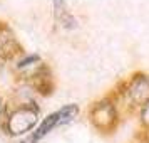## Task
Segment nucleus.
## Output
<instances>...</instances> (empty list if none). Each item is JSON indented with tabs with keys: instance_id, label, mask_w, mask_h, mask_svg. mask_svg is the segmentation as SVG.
I'll use <instances>...</instances> for the list:
<instances>
[{
	"instance_id": "nucleus-1",
	"label": "nucleus",
	"mask_w": 149,
	"mask_h": 143,
	"mask_svg": "<svg viewBox=\"0 0 149 143\" xmlns=\"http://www.w3.org/2000/svg\"><path fill=\"white\" fill-rule=\"evenodd\" d=\"M40 121V106L35 99L19 101L10 106L8 103L5 116L0 121V128L10 138H24L32 133Z\"/></svg>"
},
{
	"instance_id": "nucleus-2",
	"label": "nucleus",
	"mask_w": 149,
	"mask_h": 143,
	"mask_svg": "<svg viewBox=\"0 0 149 143\" xmlns=\"http://www.w3.org/2000/svg\"><path fill=\"white\" fill-rule=\"evenodd\" d=\"M111 93L116 96L121 109L127 113L139 111L142 104L149 101V73L136 71L127 79L119 82Z\"/></svg>"
},
{
	"instance_id": "nucleus-3",
	"label": "nucleus",
	"mask_w": 149,
	"mask_h": 143,
	"mask_svg": "<svg viewBox=\"0 0 149 143\" xmlns=\"http://www.w3.org/2000/svg\"><path fill=\"white\" fill-rule=\"evenodd\" d=\"M87 118L101 135H111L121 123V108L112 93L101 96L89 104Z\"/></svg>"
},
{
	"instance_id": "nucleus-4",
	"label": "nucleus",
	"mask_w": 149,
	"mask_h": 143,
	"mask_svg": "<svg viewBox=\"0 0 149 143\" xmlns=\"http://www.w3.org/2000/svg\"><path fill=\"white\" fill-rule=\"evenodd\" d=\"M81 113V106L77 103H67L61 106L55 111H50L49 115H45L42 118L39 125L34 128L32 133H29L27 136H24L19 140V143H39L42 142L49 133H52L55 128L59 126H65L70 125L72 121H75V118Z\"/></svg>"
},
{
	"instance_id": "nucleus-5",
	"label": "nucleus",
	"mask_w": 149,
	"mask_h": 143,
	"mask_svg": "<svg viewBox=\"0 0 149 143\" xmlns=\"http://www.w3.org/2000/svg\"><path fill=\"white\" fill-rule=\"evenodd\" d=\"M19 81L40 96L52 94V91L55 89V79L52 74V69L44 61L29 71L19 73Z\"/></svg>"
},
{
	"instance_id": "nucleus-6",
	"label": "nucleus",
	"mask_w": 149,
	"mask_h": 143,
	"mask_svg": "<svg viewBox=\"0 0 149 143\" xmlns=\"http://www.w3.org/2000/svg\"><path fill=\"white\" fill-rule=\"evenodd\" d=\"M22 54H25V51L22 47L14 27L7 20H0V61L14 62Z\"/></svg>"
},
{
	"instance_id": "nucleus-7",
	"label": "nucleus",
	"mask_w": 149,
	"mask_h": 143,
	"mask_svg": "<svg viewBox=\"0 0 149 143\" xmlns=\"http://www.w3.org/2000/svg\"><path fill=\"white\" fill-rule=\"evenodd\" d=\"M52 14H54V20L59 27L65 29V30H74L79 27V20L69 8L65 0H52Z\"/></svg>"
},
{
	"instance_id": "nucleus-8",
	"label": "nucleus",
	"mask_w": 149,
	"mask_h": 143,
	"mask_svg": "<svg viewBox=\"0 0 149 143\" xmlns=\"http://www.w3.org/2000/svg\"><path fill=\"white\" fill-rule=\"evenodd\" d=\"M15 71L17 73H24V71H29V69H32L34 66L37 64H40L42 62V56L37 54V52H30V54H22L19 59H15Z\"/></svg>"
},
{
	"instance_id": "nucleus-9",
	"label": "nucleus",
	"mask_w": 149,
	"mask_h": 143,
	"mask_svg": "<svg viewBox=\"0 0 149 143\" xmlns=\"http://www.w3.org/2000/svg\"><path fill=\"white\" fill-rule=\"evenodd\" d=\"M137 115H139V126H141V130L144 133H149V101H146L139 108Z\"/></svg>"
},
{
	"instance_id": "nucleus-10",
	"label": "nucleus",
	"mask_w": 149,
	"mask_h": 143,
	"mask_svg": "<svg viewBox=\"0 0 149 143\" xmlns=\"http://www.w3.org/2000/svg\"><path fill=\"white\" fill-rule=\"evenodd\" d=\"M7 106H8V101H5L2 96H0V121H2V118L5 116V111H7Z\"/></svg>"
}]
</instances>
